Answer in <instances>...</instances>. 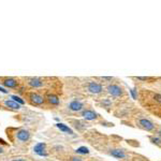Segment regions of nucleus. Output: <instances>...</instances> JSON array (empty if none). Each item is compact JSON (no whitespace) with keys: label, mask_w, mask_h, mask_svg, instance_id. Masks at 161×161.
I'll return each instance as SVG.
<instances>
[{"label":"nucleus","mask_w":161,"mask_h":161,"mask_svg":"<svg viewBox=\"0 0 161 161\" xmlns=\"http://www.w3.org/2000/svg\"><path fill=\"white\" fill-rule=\"evenodd\" d=\"M28 99H29L30 103L33 105H42L44 103V98L43 96H41L40 93H29V96H28Z\"/></svg>","instance_id":"obj_1"},{"label":"nucleus","mask_w":161,"mask_h":161,"mask_svg":"<svg viewBox=\"0 0 161 161\" xmlns=\"http://www.w3.org/2000/svg\"><path fill=\"white\" fill-rule=\"evenodd\" d=\"M87 89L90 93H95V95H97V93H100L101 91L103 90V87H102V85L99 84V83H96V82H89L88 85H87Z\"/></svg>","instance_id":"obj_2"},{"label":"nucleus","mask_w":161,"mask_h":161,"mask_svg":"<svg viewBox=\"0 0 161 161\" xmlns=\"http://www.w3.org/2000/svg\"><path fill=\"white\" fill-rule=\"evenodd\" d=\"M16 139L21 142H27L30 139V132L27 129H20L16 132Z\"/></svg>","instance_id":"obj_3"},{"label":"nucleus","mask_w":161,"mask_h":161,"mask_svg":"<svg viewBox=\"0 0 161 161\" xmlns=\"http://www.w3.org/2000/svg\"><path fill=\"white\" fill-rule=\"evenodd\" d=\"M107 91L113 97H120V96H122V89L118 85H115V84H111V85L107 86Z\"/></svg>","instance_id":"obj_4"},{"label":"nucleus","mask_w":161,"mask_h":161,"mask_svg":"<svg viewBox=\"0 0 161 161\" xmlns=\"http://www.w3.org/2000/svg\"><path fill=\"white\" fill-rule=\"evenodd\" d=\"M27 83L32 88H41L44 86V80L40 77H30L28 78Z\"/></svg>","instance_id":"obj_5"},{"label":"nucleus","mask_w":161,"mask_h":161,"mask_svg":"<svg viewBox=\"0 0 161 161\" xmlns=\"http://www.w3.org/2000/svg\"><path fill=\"white\" fill-rule=\"evenodd\" d=\"M33 151L37 155H39V156H43V157H46L47 156L46 145L44 144V143H38V144L34 145Z\"/></svg>","instance_id":"obj_6"},{"label":"nucleus","mask_w":161,"mask_h":161,"mask_svg":"<svg viewBox=\"0 0 161 161\" xmlns=\"http://www.w3.org/2000/svg\"><path fill=\"white\" fill-rule=\"evenodd\" d=\"M68 107H69V110L73 111V112H78V111L83 110L84 105H83V103L80 102V101L73 100V101H71V102L69 103Z\"/></svg>","instance_id":"obj_7"},{"label":"nucleus","mask_w":161,"mask_h":161,"mask_svg":"<svg viewBox=\"0 0 161 161\" xmlns=\"http://www.w3.org/2000/svg\"><path fill=\"white\" fill-rule=\"evenodd\" d=\"M140 125H141V127L146 130V131H151V130H154V128H155V125L153 124L150 120L145 119V118L140 119Z\"/></svg>","instance_id":"obj_8"},{"label":"nucleus","mask_w":161,"mask_h":161,"mask_svg":"<svg viewBox=\"0 0 161 161\" xmlns=\"http://www.w3.org/2000/svg\"><path fill=\"white\" fill-rule=\"evenodd\" d=\"M82 116L87 120H95V119H97V117H98L97 113L91 110L83 111V112H82Z\"/></svg>","instance_id":"obj_9"},{"label":"nucleus","mask_w":161,"mask_h":161,"mask_svg":"<svg viewBox=\"0 0 161 161\" xmlns=\"http://www.w3.org/2000/svg\"><path fill=\"white\" fill-rule=\"evenodd\" d=\"M2 84L8 88H15L17 86V80L13 77H7L2 80Z\"/></svg>","instance_id":"obj_10"},{"label":"nucleus","mask_w":161,"mask_h":161,"mask_svg":"<svg viewBox=\"0 0 161 161\" xmlns=\"http://www.w3.org/2000/svg\"><path fill=\"white\" fill-rule=\"evenodd\" d=\"M5 104L7 107H9V109L14 110V111H18L21 109V104H18V103L15 102V101H13V100H5Z\"/></svg>","instance_id":"obj_11"},{"label":"nucleus","mask_w":161,"mask_h":161,"mask_svg":"<svg viewBox=\"0 0 161 161\" xmlns=\"http://www.w3.org/2000/svg\"><path fill=\"white\" fill-rule=\"evenodd\" d=\"M56 127L58 128L60 131H62V132H65V133H68V134H73V130L71 129V128H69L68 126H66V125H64V124H57L56 125Z\"/></svg>","instance_id":"obj_12"},{"label":"nucleus","mask_w":161,"mask_h":161,"mask_svg":"<svg viewBox=\"0 0 161 161\" xmlns=\"http://www.w3.org/2000/svg\"><path fill=\"white\" fill-rule=\"evenodd\" d=\"M110 154L112 155L113 157H115V158H118V159H122L126 157V155H125V153L122 150H120V149H112V150L110 151Z\"/></svg>","instance_id":"obj_13"},{"label":"nucleus","mask_w":161,"mask_h":161,"mask_svg":"<svg viewBox=\"0 0 161 161\" xmlns=\"http://www.w3.org/2000/svg\"><path fill=\"white\" fill-rule=\"evenodd\" d=\"M47 101H49V103L52 105H59V103H60L59 98L55 95H49L47 96Z\"/></svg>","instance_id":"obj_14"},{"label":"nucleus","mask_w":161,"mask_h":161,"mask_svg":"<svg viewBox=\"0 0 161 161\" xmlns=\"http://www.w3.org/2000/svg\"><path fill=\"white\" fill-rule=\"evenodd\" d=\"M76 154H80V155H86V154H89V149L85 146H82V147H78L76 149Z\"/></svg>","instance_id":"obj_15"},{"label":"nucleus","mask_w":161,"mask_h":161,"mask_svg":"<svg viewBox=\"0 0 161 161\" xmlns=\"http://www.w3.org/2000/svg\"><path fill=\"white\" fill-rule=\"evenodd\" d=\"M11 98L13 99V101L17 102L18 104H24V100H23V99H21L20 97H16V96H12Z\"/></svg>","instance_id":"obj_16"},{"label":"nucleus","mask_w":161,"mask_h":161,"mask_svg":"<svg viewBox=\"0 0 161 161\" xmlns=\"http://www.w3.org/2000/svg\"><path fill=\"white\" fill-rule=\"evenodd\" d=\"M154 98H155V100H156L157 102L161 103V95H158V93H155Z\"/></svg>","instance_id":"obj_17"},{"label":"nucleus","mask_w":161,"mask_h":161,"mask_svg":"<svg viewBox=\"0 0 161 161\" xmlns=\"http://www.w3.org/2000/svg\"><path fill=\"white\" fill-rule=\"evenodd\" d=\"M71 161H83L80 158H77V157H72L71 158Z\"/></svg>","instance_id":"obj_18"},{"label":"nucleus","mask_w":161,"mask_h":161,"mask_svg":"<svg viewBox=\"0 0 161 161\" xmlns=\"http://www.w3.org/2000/svg\"><path fill=\"white\" fill-rule=\"evenodd\" d=\"M149 77H145V76H139L137 77V80H147Z\"/></svg>","instance_id":"obj_19"},{"label":"nucleus","mask_w":161,"mask_h":161,"mask_svg":"<svg viewBox=\"0 0 161 161\" xmlns=\"http://www.w3.org/2000/svg\"><path fill=\"white\" fill-rule=\"evenodd\" d=\"M131 93H132V96H133V99H137V93H135V90H134V89L131 90Z\"/></svg>","instance_id":"obj_20"},{"label":"nucleus","mask_w":161,"mask_h":161,"mask_svg":"<svg viewBox=\"0 0 161 161\" xmlns=\"http://www.w3.org/2000/svg\"><path fill=\"white\" fill-rule=\"evenodd\" d=\"M153 141H154V143H156V144H160V140H158V139H151Z\"/></svg>","instance_id":"obj_21"},{"label":"nucleus","mask_w":161,"mask_h":161,"mask_svg":"<svg viewBox=\"0 0 161 161\" xmlns=\"http://www.w3.org/2000/svg\"><path fill=\"white\" fill-rule=\"evenodd\" d=\"M11 161H27V160H25V159H23V158H17V159H13V160H11Z\"/></svg>","instance_id":"obj_22"},{"label":"nucleus","mask_w":161,"mask_h":161,"mask_svg":"<svg viewBox=\"0 0 161 161\" xmlns=\"http://www.w3.org/2000/svg\"><path fill=\"white\" fill-rule=\"evenodd\" d=\"M0 91H1V93H8V91L5 90V88H2V87H0Z\"/></svg>","instance_id":"obj_23"},{"label":"nucleus","mask_w":161,"mask_h":161,"mask_svg":"<svg viewBox=\"0 0 161 161\" xmlns=\"http://www.w3.org/2000/svg\"><path fill=\"white\" fill-rule=\"evenodd\" d=\"M3 151H5V149H3V147H1V146H0V155H1V154H3Z\"/></svg>","instance_id":"obj_24"},{"label":"nucleus","mask_w":161,"mask_h":161,"mask_svg":"<svg viewBox=\"0 0 161 161\" xmlns=\"http://www.w3.org/2000/svg\"><path fill=\"white\" fill-rule=\"evenodd\" d=\"M158 134H159V137H161V130H160V131H159V132H158Z\"/></svg>","instance_id":"obj_25"}]
</instances>
